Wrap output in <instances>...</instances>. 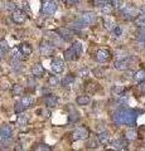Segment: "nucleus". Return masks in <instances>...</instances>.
Wrapping results in <instances>:
<instances>
[{
  "label": "nucleus",
  "instance_id": "19",
  "mask_svg": "<svg viewBox=\"0 0 145 151\" xmlns=\"http://www.w3.org/2000/svg\"><path fill=\"white\" fill-rule=\"evenodd\" d=\"M76 102H77L78 106H86L91 102V98H90L88 94H82V96H78L76 98Z\"/></svg>",
  "mask_w": 145,
  "mask_h": 151
},
{
  "label": "nucleus",
  "instance_id": "22",
  "mask_svg": "<svg viewBox=\"0 0 145 151\" xmlns=\"http://www.w3.org/2000/svg\"><path fill=\"white\" fill-rule=\"evenodd\" d=\"M23 92H24V88H23L22 84H14L12 88V93L14 96H22Z\"/></svg>",
  "mask_w": 145,
  "mask_h": 151
},
{
  "label": "nucleus",
  "instance_id": "48",
  "mask_svg": "<svg viewBox=\"0 0 145 151\" xmlns=\"http://www.w3.org/2000/svg\"><path fill=\"white\" fill-rule=\"evenodd\" d=\"M139 10H140V14H145V5H143L141 8L139 9Z\"/></svg>",
  "mask_w": 145,
  "mask_h": 151
},
{
  "label": "nucleus",
  "instance_id": "1",
  "mask_svg": "<svg viewBox=\"0 0 145 151\" xmlns=\"http://www.w3.org/2000/svg\"><path fill=\"white\" fill-rule=\"evenodd\" d=\"M138 119V112L131 108H121L116 111L112 116V120L116 125H128V126H135Z\"/></svg>",
  "mask_w": 145,
  "mask_h": 151
},
{
  "label": "nucleus",
  "instance_id": "37",
  "mask_svg": "<svg viewBox=\"0 0 145 151\" xmlns=\"http://www.w3.org/2000/svg\"><path fill=\"white\" fill-rule=\"evenodd\" d=\"M6 9V10H10V12H14V10H17V4H14L12 1H6L5 3V6H4Z\"/></svg>",
  "mask_w": 145,
  "mask_h": 151
},
{
  "label": "nucleus",
  "instance_id": "36",
  "mask_svg": "<svg viewBox=\"0 0 145 151\" xmlns=\"http://www.w3.org/2000/svg\"><path fill=\"white\" fill-rule=\"evenodd\" d=\"M88 74H90V70H88V68H81V69H78V77L85 78V77H88Z\"/></svg>",
  "mask_w": 145,
  "mask_h": 151
},
{
  "label": "nucleus",
  "instance_id": "15",
  "mask_svg": "<svg viewBox=\"0 0 145 151\" xmlns=\"http://www.w3.org/2000/svg\"><path fill=\"white\" fill-rule=\"evenodd\" d=\"M19 50L24 55H30L32 53H33V47H32L29 43L24 42V43H20L19 44Z\"/></svg>",
  "mask_w": 145,
  "mask_h": 151
},
{
  "label": "nucleus",
  "instance_id": "2",
  "mask_svg": "<svg viewBox=\"0 0 145 151\" xmlns=\"http://www.w3.org/2000/svg\"><path fill=\"white\" fill-rule=\"evenodd\" d=\"M121 10V14H123V17L125 19H128V20H133L138 17V8H135L133 4H128V5H124L123 8L120 9Z\"/></svg>",
  "mask_w": 145,
  "mask_h": 151
},
{
  "label": "nucleus",
  "instance_id": "24",
  "mask_svg": "<svg viewBox=\"0 0 145 151\" xmlns=\"http://www.w3.org/2000/svg\"><path fill=\"white\" fill-rule=\"evenodd\" d=\"M20 102L25 106V108H29L32 105H33V98H32L30 96H23L20 98Z\"/></svg>",
  "mask_w": 145,
  "mask_h": 151
},
{
  "label": "nucleus",
  "instance_id": "50",
  "mask_svg": "<svg viewBox=\"0 0 145 151\" xmlns=\"http://www.w3.org/2000/svg\"><path fill=\"white\" fill-rule=\"evenodd\" d=\"M90 147H96V142H93V141L90 142Z\"/></svg>",
  "mask_w": 145,
  "mask_h": 151
},
{
  "label": "nucleus",
  "instance_id": "7",
  "mask_svg": "<svg viewBox=\"0 0 145 151\" xmlns=\"http://www.w3.org/2000/svg\"><path fill=\"white\" fill-rule=\"evenodd\" d=\"M12 20L15 23V24H23V23L27 20V15H25L24 12L17 9V10H14L12 14Z\"/></svg>",
  "mask_w": 145,
  "mask_h": 151
},
{
  "label": "nucleus",
  "instance_id": "9",
  "mask_svg": "<svg viewBox=\"0 0 145 151\" xmlns=\"http://www.w3.org/2000/svg\"><path fill=\"white\" fill-rule=\"evenodd\" d=\"M110 55L111 54L107 49H100V50H97V53H96V60L100 63H105L106 60H109Z\"/></svg>",
  "mask_w": 145,
  "mask_h": 151
},
{
  "label": "nucleus",
  "instance_id": "16",
  "mask_svg": "<svg viewBox=\"0 0 145 151\" xmlns=\"http://www.w3.org/2000/svg\"><path fill=\"white\" fill-rule=\"evenodd\" d=\"M40 52L43 53L44 55H49L53 53V47L50 45V43H48V42H43V43H40Z\"/></svg>",
  "mask_w": 145,
  "mask_h": 151
},
{
  "label": "nucleus",
  "instance_id": "33",
  "mask_svg": "<svg viewBox=\"0 0 145 151\" xmlns=\"http://www.w3.org/2000/svg\"><path fill=\"white\" fill-rule=\"evenodd\" d=\"M125 58H129L128 52H125V50H118L116 52V59H125Z\"/></svg>",
  "mask_w": 145,
  "mask_h": 151
},
{
  "label": "nucleus",
  "instance_id": "10",
  "mask_svg": "<svg viewBox=\"0 0 145 151\" xmlns=\"http://www.w3.org/2000/svg\"><path fill=\"white\" fill-rule=\"evenodd\" d=\"M129 59L128 58H125V59H116L115 60V63H114V67L115 69H118V70H126L129 68Z\"/></svg>",
  "mask_w": 145,
  "mask_h": 151
},
{
  "label": "nucleus",
  "instance_id": "52",
  "mask_svg": "<svg viewBox=\"0 0 145 151\" xmlns=\"http://www.w3.org/2000/svg\"><path fill=\"white\" fill-rule=\"evenodd\" d=\"M79 1V0H72V4H77Z\"/></svg>",
  "mask_w": 145,
  "mask_h": 151
},
{
  "label": "nucleus",
  "instance_id": "12",
  "mask_svg": "<svg viewBox=\"0 0 145 151\" xmlns=\"http://www.w3.org/2000/svg\"><path fill=\"white\" fill-rule=\"evenodd\" d=\"M111 146H112V149H115V150H126L128 149V144H126V141L123 139L114 140L111 142Z\"/></svg>",
  "mask_w": 145,
  "mask_h": 151
},
{
  "label": "nucleus",
  "instance_id": "11",
  "mask_svg": "<svg viewBox=\"0 0 145 151\" xmlns=\"http://www.w3.org/2000/svg\"><path fill=\"white\" fill-rule=\"evenodd\" d=\"M63 55H64V59H66L67 62H72V60H76V59L79 58V57L77 55V53L74 52V49L72 48V47H71V48H68V49L64 50Z\"/></svg>",
  "mask_w": 145,
  "mask_h": 151
},
{
  "label": "nucleus",
  "instance_id": "20",
  "mask_svg": "<svg viewBox=\"0 0 145 151\" xmlns=\"http://www.w3.org/2000/svg\"><path fill=\"white\" fill-rule=\"evenodd\" d=\"M28 121H29V116H27L25 113H18V117H17V122H18V125H20V126H24L28 124Z\"/></svg>",
  "mask_w": 145,
  "mask_h": 151
},
{
  "label": "nucleus",
  "instance_id": "40",
  "mask_svg": "<svg viewBox=\"0 0 145 151\" xmlns=\"http://www.w3.org/2000/svg\"><path fill=\"white\" fill-rule=\"evenodd\" d=\"M0 48H1L4 52H5V53H8L9 49H10V47H9L8 42H5V40H1V42H0Z\"/></svg>",
  "mask_w": 145,
  "mask_h": 151
},
{
  "label": "nucleus",
  "instance_id": "31",
  "mask_svg": "<svg viewBox=\"0 0 145 151\" xmlns=\"http://www.w3.org/2000/svg\"><path fill=\"white\" fill-rule=\"evenodd\" d=\"M13 68L15 72H22L23 70V65L20 63V60H17V59H14V62H13Z\"/></svg>",
  "mask_w": 145,
  "mask_h": 151
},
{
  "label": "nucleus",
  "instance_id": "47",
  "mask_svg": "<svg viewBox=\"0 0 145 151\" xmlns=\"http://www.w3.org/2000/svg\"><path fill=\"white\" fill-rule=\"evenodd\" d=\"M93 73H95L97 77H101V76H102V70L101 69H95V70H93Z\"/></svg>",
  "mask_w": 145,
  "mask_h": 151
},
{
  "label": "nucleus",
  "instance_id": "6",
  "mask_svg": "<svg viewBox=\"0 0 145 151\" xmlns=\"http://www.w3.org/2000/svg\"><path fill=\"white\" fill-rule=\"evenodd\" d=\"M50 69H52L56 74H61L64 70V62L58 58L52 59V62H50Z\"/></svg>",
  "mask_w": 145,
  "mask_h": 151
},
{
  "label": "nucleus",
  "instance_id": "38",
  "mask_svg": "<svg viewBox=\"0 0 145 151\" xmlns=\"http://www.w3.org/2000/svg\"><path fill=\"white\" fill-rule=\"evenodd\" d=\"M37 150H40V151H49V150H52V147L48 145H45V144H39V145H37Z\"/></svg>",
  "mask_w": 145,
  "mask_h": 151
},
{
  "label": "nucleus",
  "instance_id": "21",
  "mask_svg": "<svg viewBox=\"0 0 145 151\" xmlns=\"http://www.w3.org/2000/svg\"><path fill=\"white\" fill-rule=\"evenodd\" d=\"M125 139L128 141H135L138 139V132L135 130H128L125 132Z\"/></svg>",
  "mask_w": 145,
  "mask_h": 151
},
{
  "label": "nucleus",
  "instance_id": "4",
  "mask_svg": "<svg viewBox=\"0 0 145 151\" xmlns=\"http://www.w3.org/2000/svg\"><path fill=\"white\" fill-rule=\"evenodd\" d=\"M72 136H73V140H85L90 136V131L85 126H79L72 132Z\"/></svg>",
  "mask_w": 145,
  "mask_h": 151
},
{
  "label": "nucleus",
  "instance_id": "49",
  "mask_svg": "<svg viewBox=\"0 0 145 151\" xmlns=\"http://www.w3.org/2000/svg\"><path fill=\"white\" fill-rule=\"evenodd\" d=\"M4 54H5V52H4L1 48H0V59H1L3 57H4Z\"/></svg>",
  "mask_w": 145,
  "mask_h": 151
},
{
  "label": "nucleus",
  "instance_id": "43",
  "mask_svg": "<svg viewBox=\"0 0 145 151\" xmlns=\"http://www.w3.org/2000/svg\"><path fill=\"white\" fill-rule=\"evenodd\" d=\"M119 103L126 105V103H128V97H126L125 94H119Z\"/></svg>",
  "mask_w": 145,
  "mask_h": 151
},
{
  "label": "nucleus",
  "instance_id": "34",
  "mask_svg": "<svg viewBox=\"0 0 145 151\" xmlns=\"http://www.w3.org/2000/svg\"><path fill=\"white\" fill-rule=\"evenodd\" d=\"M136 24L139 27H145V14H140V15H138Z\"/></svg>",
  "mask_w": 145,
  "mask_h": 151
},
{
  "label": "nucleus",
  "instance_id": "41",
  "mask_svg": "<svg viewBox=\"0 0 145 151\" xmlns=\"http://www.w3.org/2000/svg\"><path fill=\"white\" fill-rule=\"evenodd\" d=\"M78 117H79L78 113H77L76 111H73L71 115H68V121H69V122H74L76 120H78Z\"/></svg>",
  "mask_w": 145,
  "mask_h": 151
},
{
  "label": "nucleus",
  "instance_id": "28",
  "mask_svg": "<svg viewBox=\"0 0 145 151\" xmlns=\"http://www.w3.org/2000/svg\"><path fill=\"white\" fill-rule=\"evenodd\" d=\"M25 110H27V108H25V106L23 105V103H22L20 101H19V102H17L15 105H14V112H15L17 115H18V113H22V112H24Z\"/></svg>",
  "mask_w": 145,
  "mask_h": 151
},
{
  "label": "nucleus",
  "instance_id": "23",
  "mask_svg": "<svg viewBox=\"0 0 145 151\" xmlns=\"http://www.w3.org/2000/svg\"><path fill=\"white\" fill-rule=\"evenodd\" d=\"M104 25H105V28H106V29L109 30V32H112V30H114V28L116 27L115 23H114V20H112L111 18H105Z\"/></svg>",
  "mask_w": 145,
  "mask_h": 151
},
{
  "label": "nucleus",
  "instance_id": "42",
  "mask_svg": "<svg viewBox=\"0 0 145 151\" xmlns=\"http://www.w3.org/2000/svg\"><path fill=\"white\" fill-rule=\"evenodd\" d=\"M22 55H24V54H23L22 52L18 49V50H15V52L13 53V58H14V59H17V60H22V59H23V57H22Z\"/></svg>",
  "mask_w": 145,
  "mask_h": 151
},
{
  "label": "nucleus",
  "instance_id": "45",
  "mask_svg": "<svg viewBox=\"0 0 145 151\" xmlns=\"http://www.w3.org/2000/svg\"><path fill=\"white\" fill-rule=\"evenodd\" d=\"M139 91L140 92H145V81L139 82Z\"/></svg>",
  "mask_w": 145,
  "mask_h": 151
},
{
  "label": "nucleus",
  "instance_id": "29",
  "mask_svg": "<svg viewBox=\"0 0 145 151\" xmlns=\"http://www.w3.org/2000/svg\"><path fill=\"white\" fill-rule=\"evenodd\" d=\"M112 8H114V6H112L110 3H109V4H105V5H102V6H100L101 13H102V14H106V15H109V14H111Z\"/></svg>",
  "mask_w": 145,
  "mask_h": 151
},
{
  "label": "nucleus",
  "instance_id": "17",
  "mask_svg": "<svg viewBox=\"0 0 145 151\" xmlns=\"http://www.w3.org/2000/svg\"><path fill=\"white\" fill-rule=\"evenodd\" d=\"M57 102H58V97L57 96H54V94H47V97H45V106L47 107H49V108H52L54 107L56 105H57Z\"/></svg>",
  "mask_w": 145,
  "mask_h": 151
},
{
  "label": "nucleus",
  "instance_id": "51",
  "mask_svg": "<svg viewBox=\"0 0 145 151\" xmlns=\"http://www.w3.org/2000/svg\"><path fill=\"white\" fill-rule=\"evenodd\" d=\"M63 3H66V4H68V3H72V0H62Z\"/></svg>",
  "mask_w": 145,
  "mask_h": 151
},
{
  "label": "nucleus",
  "instance_id": "25",
  "mask_svg": "<svg viewBox=\"0 0 145 151\" xmlns=\"http://www.w3.org/2000/svg\"><path fill=\"white\" fill-rule=\"evenodd\" d=\"M134 79L135 81H138V82L145 81V69H140V70H138V72H135Z\"/></svg>",
  "mask_w": 145,
  "mask_h": 151
},
{
  "label": "nucleus",
  "instance_id": "8",
  "mask_svg": "<svg viewBox=\"0 0 145 151\" xmlns=\"http://www.w3.org/2000/svg\"><path fill=\"white\" fill-rule=\"evenodd\" d=\"M79 19H81V22L85 25H91L96 22V15L91 12H85V13H82V15Z\"/></svg>",
  "mask_w": 145,
  "mask_h": 151
},
{
  "label": "nucleus",
  "instance_id": "39",
  "mask_svg": "<svg viewBox=\"0 0 145 151\" xmlns=\"http://www.w3.org/2000/svg\"><path fill=\"white\" fill-rule=\"evenodd\" d=\"M73 79L74 78L72 77V76H67V77H64V79L62 81V84H63V86H69V84L73 82Z\"/></svg>",
  "mask_w": 145,
  "mask_h": 151
},
{
  "label": "nucleus",
  "instance_id": "13",
  "mask_svg": "<svg viewBox=\"0 0 145 151\" xmlns=\"http://www.w3.org/2000/svg\"><path fill=\"white\" fill-rule=\"evenodd\" d=\"M57 34L62 38V39L68 40V39H71V38H72L73 33L69 30L68 28H58V29H57Z\"/></svg>",
  "mask_w": 145,
  "mask_h": 151
},
{
  "label": "nucleus",
  "instance_id": "30",
  "mask_svg": "<svg viewBox=\"0 0 145 151\" xmlns=\"http://www.w3.org/2000/svg\"><path fill=\"white\" fill-rule=\"evenodd\" d=\"M110 4L116 9H121L124 6V0H110Z\"/></svg>",
  "mask_w": 145,
  "mask_h": 151
},
{
  "label": "nucleus",
  "instance_id": "35",
  "mask_svg": "<svg viewBox=\"0 0 145 151\" xmlns=\"http://www.w3.org/2000/svg\"><path fill=\"white\" fill-rule=\"evenodd\" d=\"M112 34H114L116 38H120L121 35H123V28L119 27V25H116L114 28V30H112Z\"/></svg>",
  "mask_w": 145,
  "mask_h": 151
},
{
  "label": "nucleus",
  "instance_id": "32",
  "mask_svg": "<svg viewBox=\"0 0 145 151\" xmlns=\"http://www.w3.org/2000/svg\"><path fill=\"white\" fill-rule=\"evenodd\" d=\"M138 39L140 42H145V27H140L138 30Z\"/></svg>",
  "mask_w": 145,
  "mask_h": 151
},
{
  "label": "nucleus",
  "instance_id": "26",
  "mask_svg": "<svg viewBox=\"0 0 145 151\" xmlns=\"http://www.w3.org/2000/svg\"><path fill=\"white\" fill-rule=\"evenodd\" d=\"M72 48L74 49V52L77 53V55H78V57L82 54V50H83V49H82V44H81V42H78V40L73 42V43H72Z\"/></svg>",
  "mask_w": 145,
  "mask_h": 151
},
{
  "label": "nucleus",
  "instance_id": "27",
  "mask_svg": "<svg viewBox=\"0 0 145 151\" xmlns=\"http://www.w3.org/2000/svg\"><path fill=\"white\" fill-rule=\"evenodd\" d=\"M48 84L50 87H57L59 84V79L57 76H49L48 77Z\"/></svg>",
  "mask_w": 145,
  "mask_h": 151
},
{
  "label": "nucleus",
  "instance_id": "3",
  "mask_svg": "<svg viewBox=\"0 0 145 151\" xmlns=\"http://www.w3.org/2000/svg\"><path fill=\"white\" fill-rule=\"evenodd\" d=\"M57 12V4L53 0H48V1H45L43 4V6H42V13L44 14L47 17H50L53 15V14Z\"/></svg>",
  "mask_w": 145,
  "mask_h": 151
},
{
  "label": "nucleus",
  "instance_id": "14",
  "mask_svg": "<svg viewBox=\"0 0 145 151\" xmlns=\"http://www.w3.org/2000/svg\"><path fill=\"white\" fill-rule=\"evenodd\" d=\"M32 74L34 76V78L42 77V76L44 74V68H43V65H42L40 63L34 64L33 67H32Z\"/></svg>",
  "mask_w": 145,
  "mask_h": 151
},
{
  "label": "nucleus",
  "instance_id": "18",
  "mask_svg": "<svg viewBox=\"0 0 145 151\" xmlns=\"http://www.w3.org/2000/svg\"><path fill=\"white\" fill-rule=\"evenodd\" d=\"M97 140H99L100 144H109L110 141V134L107 131H101L99 132V135H97Z\"/></svg>",
  "mask_w": 145,
  "mask_h": 151
},
{
  "label": "nucleus",
  "instance_id": "46",
  "mask_svg": "<svg viewBox=\"0 0 145 151\" xmlns=\"http://www.w3.org/2000/svg\"><path fill=\"white\" fill-rule=\"evenodd\" d=\"M123 91H124V87H115L114 88V92L118 93V96H119V94H121V92H123Z\"/></svg>",
  "mask_w": 145,
  "mask_h": 151
},
{
  "label": "nucleus",
  "instance_id": "5",
  "mask_svg": "<svg viewBox=\"0 0 145 151\" xmlns=\"http://www.w3.org/2000/svg\"><path fill=\"white\" fill-rule=\"evenodd\" d=\"M13 137V129L9 125H3L0 127V140L9 141Z\"/></svg>",
  "mask_w": 145,
  "mask_h": 151
},
{
  "label": "nucleus",
  "instance_id": "44",
  "mask_svg": "<svg viewBox=\"0 0 145 151\" xmlns=\"http://www.w3.org/2000/svg\"><path fill=\"white\" fill-rule=\"evenodd\" d=\"M110 3V0H95V4L97 6H102V5H105V4H109Z\"/></svg>",
  "mask_w": 145,
  "mask_h": 151
}]
</instances>
